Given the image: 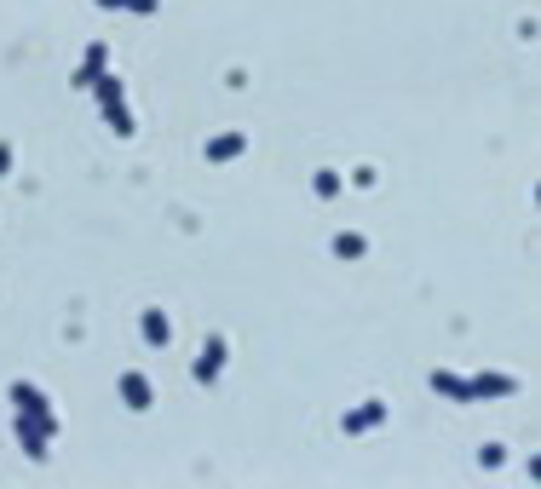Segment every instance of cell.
Returning a JSON list of instances; mask_svg holds the SVG:
<instances>
[{"instance_id":"52a82bcc","label":"cell","mask_w":541,"mask_h":489,"mask_svg":"<svg viewBox=\"0 0 541 489\" xmlns=\"http://www.w3.org/2000/svg\"><path fill=\"white\" fill-rule=\"evenodd\" d=\"M116 391H121V403H127V409H150V403H156V386L144 381L139 369H127V374H121Z\"/></svg>"},{"instance_id":"5b68a950","label":"cell","mask_w":541,"mask_h":489,"mask_svg":"<svg viewBox=\"0 0 541 489\" xmlns=\"http://www.w3.org/2000/svg\"><path fill=\"white\" fill-rule=\"evenodd\" d=\"M225 357H230V346H225V340H219V334H207L202 340V357H196V386H214L219 381V369H225Z\"/></svg>"},{"instance_id":"6da1fadb","label":"cell","mask_w":541,"mask_h":489,"mask_svg":"<svg viewBox=\"0 0 541 489\" xmlns=\"http://www.w3.org/2000/svg\"><path fill=\"white\" fill-rule=\"evenodd\" d=\"M432 391H444L455 403H484V397H513L519 381H513V374H449V369H438Z\"/></svg>"},{"instance_id":"4fadbf2b","label":"cell","mask_w":541,"mask_h":489,"mask_svg":"<svg viewBox=\"0 0 541 489\" xmlns=\"http://www.w3.org/2000/svg\"><path fill=\"white\" fill-rule=\"evenodd\" d=\"M317 196H340V173H317Z\"/></svg>"},{"instance_id":"8992f818","label":"cell","mask_w":541,"mask_h":489,"mask_svg":"<svg viewBox=\"0 0 541 489\" xmlns=\"http://www.w3.org/2000/svg\"><path fill=\"white\" fill-rule=\"evenodd\" d=\"M380 421H386V403H380V397H368V403H358V409H346L340 432H346V437H363V432H375Z\"/></svg>"},{"instance_id":"7c38bea8","label":"cell","mask_w":541,"mask_h":489,"mask_svg":"<svg viewBox=\"0 0 541 489\" xmlns=\"http://www.w3.org/2000/svg\"><path fill=\"white\" fill-rule=\"evenodd\" d=\"M98 6H109V12H139V18H150L156 0H98Z\"/></svg>"},{"instance_id":"9c48e42d","label":"cell","mask_w":541,"mask_h":489,"mask_svg":"<svg viewBox=\"0 0 541 489\" xmlns=\"http://www.w3.org/2000/svg\"><path fill=\"white\" fill-rule=\"evenodd\" d=\"M242 150H248L242 132H214V139H207V162H230V156H242Z\"/></svg>"},{"instance_id":"8fae6325","label":"cell","mask_w":541,"mask_h":489,"mask_svg":"<svg viewBox=\"0 0 541 489\" xmlns=\"http://www.w3.org/2000/svg\"><path fill=\"white\" fill-rule=\"evenodd\" d=\"M363 248H368V242L358 236V230H340V236H335V253H340V260H358Z\"/></svg>"},{"instance_id":"277c9868","label":"cell","mask_w":541,"mask_h":489,"mask_svg":"<svg viewBox=\"0 0 541 489\" xmlns=\"http://www.w3.org/2000/svg\"><path fill=\"white\" fill-rule=\"evenodd\" d=\"M12 432H18V444L23 449H29V455L35 461H46V444H52V426H46V421H35V414H12Z\"/></svg>"},{"instance_id":"ba28073f","label":"cell","mask_w":541,"mask_h":489,"mask_svg":"<svg viewBox=\"0 0 541 489\" xmlns=\"http://www.w3.org/2000/svg\"><path fill=\"white\" fill-rule=\"evenodd\" d=\"M104 64H109V46H104V41H93V46H87V58H81V69H76V87H93V81L104 76Z\"/></svg>"},{"instance_id":"7a4b0ae2","label":"cell","mask_w":541,"mask_h":489,"mask_svg":"<svg viewBox=\"0 0 541 489\" xmlns=\"http://www.w3.org/2000/svg\"><path fill=\"white\" fill-rule=\"evenodd\" d=\"M87 92H98V109H104L109 132H121V139H127V132H133V109H127V98H121V81H116V76H98Z\"/></svg>"},{"instance_id":"5bb4252c","label":"cell","mask_w":541,"mask_h":489,"mask_svg":"<svg viewBox=\"0 0 541 489\" xmlns=\"http://www.w3.org/2000/svg\"><path fill=\"white\" fill-rule=\"evenodd\" d=\"M6 173H12V144L0 139V179H6Z\"/></svg>"},{"instance_id":"30bf717a","label":"cell","mask_w":541,"mask_h":489,"mask_svg":"<svg viewBox=\"0 0 541 489\" xmlns=\"http://www.w3.org/2000/svg\"><path fill=\"white\" fill-rule=\"evenodd\" d=\"M144 340H150V346H167V340H174V323H167V311L144 305Z\"/></svg>"},{"instance_id":"3957f363","label":"cell","mask_w":541,"mask_h":489,"mask_svg":"<svg viewBox=\"0 0 541 489\" xmlns=\"http://www.w3.org/2000/svg\"><path fill=\"white\" fill-rule=\"evenodd\" d=\"M12 409H18V414H35V421H46V426L58 432V409L41 397V386H29V381H12Z\"/></svg>"}]
</instances>
